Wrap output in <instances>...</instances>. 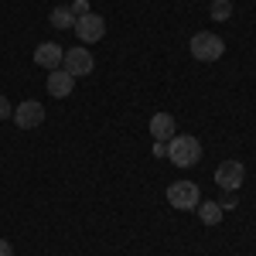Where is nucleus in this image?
<instances>
[{
    "instance_id": "obj_8",
    "label": "nucleus",
    "mask_w": 256,
    "mask_h": 256,
    "mask_svg": "<svg viewBox=\"0 0 256 256\" xmlns=\"http://www.w3.org/2000/svg\"><path fill=\"white\" fill-rule=\"evenodd\" d=\"M62 58H65V52H62V44H55V41H41L38 48H34V62H38L41 68H48V72H55L62 65Z\"/></svg>"
},
{
    "instance_id": "obj_5",
    "label": "nucleus",
    "mask_w": 256,
    "mask_h": 256,
    "mask_svg": "<svg viewBox=\"0 0 256 256\" xmlns=\"http://www.w3.org/2000/svg\"><path fill=\"white\" fill-rule=\"evenodd\" d=\"M72 31L79 34V44H96V41H102V34H106V20L89 10V14L76 18V28H72Z\"/></svg>"
},
{
    "instance_id": "obj_4",
    "label": "nucleus",
    "mask_w": 256,
    "mask_h": 256,
    "mask_svg": "<svg viewBox=\"0 0 256 256\" xmlns=\"http://www.w3.org/2000/svg\"><path fill=\"white\" fill-rule=\"evenodd\" d=\"M62 68L72 76V79H79V76H89L92 68H96V58H92V52L89 48H68L65 52V58H62Z\"/></svg>"
},
{
    "instance_id": "obj_17",
    "label": "nucleus",
    "mask_w": 256,
    "mask_h": 256,
    "mask_svg": "<svg viewBox=\"0 0 256 256\" xmlns=\"http://www.w3.org/2000/svg\"><path fill=\"white\" fill-rule=\"evenodd\" d=\"M154 158H168V144H160V140L154 144Z\"/></svg>"
},
{
    "instance_id": "obj_14",
    "label": "nucleus",
    "mask_w": 256,
    "mask_h": 256,
    "mask_svg": "<svg viewBox=\"0 0 256 256\" xmlns=\"http://www.w3.org/2000/svg\"><path fill=\"white\" fill-rule=\"evenodd\" d=\"M68 10H72V18H82V14H89V0H72V4H68Z\"/></svg>"
},
{
    "instance_id": "obj_16",
    "label": "nucleus",
    "mask_w": 256,
    "mask_h": 256,
    "mask_svg": "<svg viewBox=\"0 0 256 256\" xmlns=\"http://www.w3.org/2000/svg\"><path fill=\"white\" fill-rule=\"evenodd\" d=\"M0 256H14V246H10V239H0Z\"/></svg>"
},
{
    "instance_id": "obj_11",
    "label": "nucleus",
    "mask_w": 256,
    "mask_h": 256,
    "mask_svg": "<svg viewBox=\"0 0 256 256\" xmlns=\"http://www.w3.org/2000/svg\"><path fill=\"white\" fill-rule=\"evenodd\" d=\"M195 212L205 226H218V222H222V205H218V202H198Z\"/></svg>"
},
{
    "instance_id": "obj_13",
    "label": "nucleus",
    "mask_w": 256,
    "mask_h": 256,
    "mask_svg": "<svg viewBox=\"0 0 256 256\" xmlns=\"http://www.w3.org/2000/svg\"><path fill=\"white\" fill-rule=\"evenodd\" d=\"M208 14H212V20H229L232 18V0H212Z\"/></svg>"
},
{
    "instance_id": "obj_10",
    "label": "nucleus",
    "mask_w": 256,
    "mask_h": 256,
    "mask_svg": "<svg viewBox=\"0 0 256 256\" xmlns=\"http://www.w3.org/2000/svg\"><path fill=\"white\" fill-rule=\"evenodd\" d=\"M150 134H154V140L168 144V140L174 137V116L171 113H154L150 116Z\"/></svg>"
},
{
    "instance_id": "obj_9",
    "label": "nucleus",
    "mask_w": 256,
    "mask_h": 256,
    "mask_svg": "<svg viewBox=\"0 0 256 256\" xmlns=\"http://www.w3.org/2000/svg\"><path fill=\"white\" fill-rule=\"evenodd\" d=\"M72 89H76V79L65 72V68H55L52 76H48V92L55 99H65V96H72Z\"/></svg>"
},
{
    "instance_id": "obj_6",
    "label": "nucleus",
    "mask_w": 256,
    "mask_h": 256,
    "mask_svg": "<svg viewBox=\"0 0 256 256\" xmlns=\"http://www.w3.org/2000/svg\"><path fill=\"white\" fill-rule=\"evenodd\" d=\"M14 123H18V130H38L41 123H44V106H41L38 99H24V102H18Z\"/></svg>"
},
{
    "instance_id": "obj_1",
    "label": "nucleus",
    "mask_w": 256,
    "mask_h": 256,
    "mask_svg": "<svg viewBox=\"0 0 256 256\" xmlns=\"http://www.w3.org/2000/svg\"><path fill=\"white\" fill-rule=\"evenodd\" d=\"M168 158L178 168H195L198 160H202V144L195 137H188V134H174V137L168 140Z\"/></svg>"
},
{
    "instance_id": "obj_12",
    "label": "nucleus",
    "mask_w": 256,
    "mask_h": 256,
    "mask_svg": "<svg viewBox=\"0 0 256 256\" xmlns=\"http://www.w3.org/2000/svg\"><path fill=\"white\" fill-rule=\"evenodd\" d=\"M48 24H52V28H58V31H72V28H76V18H72V10H68V7H55V10H52V18H48Z\"/></svg>"
},
{
    "instance_id": "obj_2",
    "label": "nucleus",
    "mask_w": 256,
    "mask_h": 256,
    "mask_svg": "<svg viewBox=\"0 0 256 256\" xmlns=\"http://www.w3.org/2000/svg\"><path fill=\"white\" fill-rule=\"evenodd\" d=\"M192 58L198 62H218L222 55H226V41L218 38L216 31H198V34H192Z\"/></svg>"
},
{
    "instance_id": "obj_3",
    "label": "nucleus",
    "mask_w": 256,
    "mask_h": 256,
    "mask_svg": "<svg viewBox=\"0 0 256 256\" xmlns=\"http://www.w3.org/2000/svg\"><path fill=\"white\" fill-rule=\"evenodd\" d=\"M202 195H198V184L195 181H174L168 184V205L178 208V212H195Z\"/></svg>"
},
{
    "instance_id": "obj_15",
    "label": "nucleus",
    "mask_w": 256,
    "mask_h": 256,
    "mask_svg": "<svg viewBox=\"0 0 256 256\" xmlns=\"http://www.w3.org/2000/svg\"><path fill=\"white\" fill-rule=\"evenodd\" d=\"M10 116H14V106H10L7 99L0 96V120H10Z\"/></svg>"
},
{
    "instance_id": "obj_7",
    "label": "nucleus",
    "mask_w": 256,
    "mask_h": 256,
    "mask_svg": "<svg viewBox=\"0 0 256 256\" xmlns=\"http://www.w3.org/2000/svg\"><path fill=\"white\" fill-rule=\"evenodd\" d=\"M242 181H246V168H242L239 160H222V164L216 168V184H218V188H226V192H239Z\"/></svg>"
}]
</instances>
